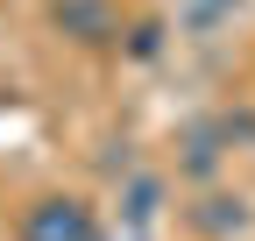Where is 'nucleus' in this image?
<instances>
[{"instance_id": "obj_3", "label": "nucleus", "mask_w": 255, "mask_h": 241, "mask_svg": "<svg viewBox=\"0 0 255 241\" xmlns=\"http://www.w3.org/2000/svg\"><path fill=\"white\" fill-rule=\"evenodd\" d=\"M227 149H234V142H227V120H220V114H206V120H191V128H184V142H177V170L206 185V177L227 163Z\"/></svg>"}, {"instance_id": "obj_7", "label": "nucleus", "mask_w": 255, "mask_h": 241, "mask_svg": "<svg viewBox=\"0 0 255 241\" xmlns=\"http://www.w3.org/2000/svg\"><path fill=\"white\" fill-rule=\"evenodd\" d=\"M227 7H234V0H191V21H220Z\"/></svg>"}, {"instance_id": "obj_8", "label": "nucleus", "mask_w": 255, "mask_h": 241, "mask_svg": "<svg viewBox=\"0 0 255 241\" xmlns=\"http://www.w3.org/2000/svg\"><path fill=\"white\" fill-rule=\"evenodd\" d=\"M100 241H107V234H100Z\"/></svg>"}, {"instance_id": "obj_2", "label": "nucleus", "mask_w": 255, "mask_h": 241, "mask_svg": "<svg viewBox=\"0 0 255 241\" xmlns=\"http://www.w3.org/2000/svg\"><path fill=\"white\" fill-rule=\"evenodd\" d=\"M50 21H57V36H71L85 50L121 43V7L114 0H50Z\"/></svg>"}, {"instance_id": "obj_5", "label": "nucleus", "mask_w": 255, "mask_h": 241, "mask_svg": "<svg viewBox=\"0 0 255 241\" xmlns=\"http://www.w3.org/2000/svg\"><path fill=\"white\" fill-rule=\"evenodd\" d=\"M156 199H163V185L156 177H135L128 185V220H156Z\"/></svg>"}, {"instance_id": "obj_4", "label": "nucleus", "mask_w": 255, "mask_h": 241, "mask_svg": "<svg viewBox=\"0 0 255 241\" xmlns=\"http://www.w3.org/2000/svg\"><path fill=\"white\" fill-rule=\"evenodd\" d=\"M184 220L199 227L206 241H234V234H248L255 213H248V199H241V192H199V199L184 206Z\"/></svg>"}, {"instance_id": "obj_6", "label": "nucleus", "mask_w": 255, "mask_h": 241, "mask_svg": "<svg viewBox=\"0 0 255 241\" xmlns=\"http://www.w3.org/2000/svg\"><path fill=\"white\" fill-rule=\"evenodd\" d=\"M156 43H163V21H142L135 36H128V50H135V57H156Z\"/></svg>"}, {"instance_id": "obj_1", "label": "nucleus", "mask_w": 255, "mask_h": 241, "mask_svg": "<svg viewBox=\"0 0 255 241\" xmlns=\"http://www.w3.org/2000/svg\"><path fill=\"white\" fill-rule=\"evenodd\" d=\"M14 241H100V213L78 192H43V199L21 206Z\"/></svg>"}]
</instances>
